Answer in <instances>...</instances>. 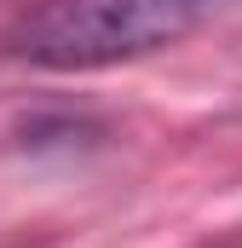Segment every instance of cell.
<instances>
[{"label": "cell", "mask_w": 242, "mask_h": 248, "mask_svg": "<svg viewBox=\"0 0 242 248\" xmlns=\"http://www.w3.org/2000/svg\"><path fill=\"white\" fill-rule=\"evenodd\" d=\"M208 0H23L0 52L35 69H110L190 35Z\"/></svg>", "instance_id": "obj_1"}]
</instances>
